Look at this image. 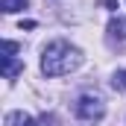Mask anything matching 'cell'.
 Wrapping results in <instances>:
<instances>
[{
  "mask_svg": "<svg viewBox=\"0 0 126 126\" xmlns=\"http://www.w3.org/2000/svg\"><path fill=\"white\" fill-rule=\"evenodd\" d=\"M111 85H114L117 91H126V70H117V73L111 76Z\"/></svg>",
  "mask_w": 126,
  "mask_h": 126,
  "instance_id": "cell-7",
  "label": "cell"
},
{
  "mask_svg": "<svg viewBox=\"0 0 126 126\" xmlns=\"http://www.w3.org/2000/svg\"><path fill=\"white\" fill-rule=\"evenodd\" d=\"M15 50H18L15 41H6V44H3V56H15Z\"/></svg>",
  "mask_w": 126,
  "mask_h": 126,
  "instance_id": "cell-8",
  "label": "cell"
},
{
  "mask_svg": "<svg viewBox=\"0 0 126 126\" xmlns=\"http://www.w3.org/2000/svg\"><path fill=\"white\" fill-rule=\"evenodd\" d=\"M0 9L3 12H21V9H27V0H0Z\"/></svg>",
  "mask_w": 126,
  "mask_h": 126,
  "instance_id": "cell-5",
  "label": "cell"
},
{
  "mask_svg": "<svg viewBox=\"0 0 126 126\" xmlns=\"http://www.w3.org/2000/svg\"><path fill=\"white\" fill-rule=\"evenodd\" d=\"M82 64V50L67 44V41H53L44 47V56H41V70L47 76H64L70 70H76Z\"/></svg>",
  "mask_w": 126,
  "mask_h": 126,
  "instance_id": "cell-1",
  "label": "cell"
},
{
  "mask_svg": "<svg viewBox=\"0 0 126 126\" xmlns=\"http://www.w3.org/2000/svg\"><path fill=\"white\" fill-rule=\"evenodd\" d=\"M6 126H38V120L24 114V111H9L6 114Z\"/></svg>",
  "mask_w": 126,
  "mask_h": 126,
  "instance_id": "cell-3",
  "label": "cell"
},
{
  "mask_svg": "<svg viewBox=\"0 0 126 126\" xmlns=\"http://www.w3.org/2000/svg\"><path fill=\"white\" fill-rule=\"evenodd\" d=\"M111 12H117V15H126V0H103Z\"/></svg>",
  "mask_w": 126,
  "mask_h": 126,
  "instance_id": "cell-6",
  "label": "cell"
},
{
  "mask_svg": "<svg viewBox=\"0 0 126 126\" xmlns=\"http://www.w3.org/2000/svg\"><path fill=\"white\" fill-rule=\"evenodd\" d=\"M76 114H79L82 120H100V117L106 114V106H103V100H100V97L85 94V97H79V100H76Z\"/></svg>",
  "mask_w": 126,
  "mask_h": 126,
  "instance_id": "cell-2",
  "label": "cell"
},
{
  "mask_svg": "<svg viewBox=\"0 0 126 126\" xmlns=\"http://www.w3.org/2000/svg\"><path fill=\"white\" fill-rule=\"evenodd\" d=\"M21 70H24V64L15 62V56H3V76H6V79H15Z\"/></svg>",
  "mask_w": 126,
  "mask_h": 126,
  "instance_id": "cell-4",
  "label": "cell"
}]
</instances>
